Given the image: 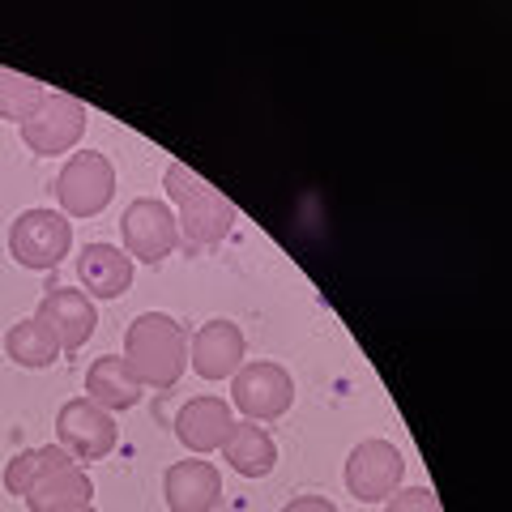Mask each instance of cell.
<instances>
[{"label":"cell","instance_id":"8","mask_svg":"<svg viewBox=\"0 0 512 512\" xmlns=\"http://www.w3.org/2000/svg\"><path fill=\"white\" fill-rule=\"evenodd\" d=\"M120 235H124V252L133 256V261H146V265H163L167 256L180 248L175 214L154 197L128 201V210L120 218Z\"/></svg>","mask_w":512,"mask_h":512},{"label":"cell","instance_id":"11","mask_svg":"<svg viewBox=\"0 0 512 512\" xmlns=\"http://www.w3.org/2000/svg\"><path fill=\"white\" fill-rule=\"evenodd\" d=\"M188 363L201 380H227L244 367V329L235 320H205L188 346Z\"/></svg>","mask_w":512,"mask_h":512},{"label":"cell","instance_id":"18","mask_svg":"<svg viewBox=\"0 0 512 512\" xmlns=\"http://www.w3.org/2000/svg\"><path fill=\"white\" fill-rule=\"evenodd\" d=\"M64 466H77V461L64 453L60 444H43V448H22L18 457L5 466V491L9 495H22L26 500V491L39 483V478H47V474H56V470H64Z\"/></svg>","mask_w":512,"mask_h":512},{"label":"cell","instance_id":"4","mask_svg":"<svg viewBox=\"0 0 512 512\" xmlns=\"http://www.w3.org/2000/svg\"><path fill=\"white\" fill-rule=\"evenodd\" d=\"M231 402L248 423H274L295 406V380L282 363L252 359L231 376Z\"/></svg>","mask_w":512,"mask_h":512},{"label":"cell","instance_id":"6","mask_svg":"<svg viewBox=\"0 0 512 512\" xmlns=\"http://www.w3.org/2000/svg\"><path fill=\"white\" fill-rule=\"evenodd\" d=\"M406 478V457L402 448L389 440H363L350 448L346 457V491L363 504H380L402 487Z\"/></svg>","mask_w":512,"mask_h":512},{"label":"cell","instance_id":"3","mask_svg":"<svg viewBox=\"0 0 512 512\" xmlns=\"http://www.w3.org/2000/svg\"><path fill=\"white\" fill-rule=\"evenodd\" d=\"M111 197H116V167L99 150H82L56 175V201L64 218H94L103 214Z\"/></svg>","mask_w":512,"mask_h":512},{"label":"cell","instance_id":"5","mask_svg":"<svg viewBox=\"0 0 512 512\" xmlns=\"http://www.w3.org/2000/svg\"><path fill=\"white\" fill-rule=\"evenodd\" d=\"M73 248L69 218L56 210H26L9 227V256L26 269H56Z\"/></svg>","mask_w":512,"mask_h":512},{"label":"cell","instance_id":"21","mask_svg":"<svg viewBox=\"0 0 512 512\" xmlns=\"http://www.w3.org/2000/svg\"><path fill=\"white\" fill-rule=\"evenodd\" d=\"M384 512H444V508L431 487H397L389 495V504H384Z\"/></svg>","mask_w":512,"mask_h":512},{"label":"cell","instance_id":"20","mask_svg":"<svg viewBox=\"0 0 512 512\" xmlns=\"http://www.w3.org/2000/svg\"><path fill=\"white\" fill-rule=\"evenodd\" d=\"M47 99V86L18 69H0V120L26 124Z\"/></svg>","mask_w":512,"mask_h":512},{"label":"cell","instance_id":"12","mask_svg":"<svg viewBox=\"0 0 512 512\" xmlns=\"http://www.w3.org/2000/svg\"><path fill=\"white\" fill-rule=\"evenodd\" d=\"M163 495L171 512H210L222 504V474L214 461H175L163 474Z\"/></svg>","mask_w":512,"mask_h":512},{"label":"cell","instance_id":"9","mask_svg":"<svg viewBox=\"0 0 512 512\" xmlns=\"http://www.w3.org/2000/svg\"><path fill=\"white\" fill-rule=\"evenodd\" d=\"M82 137H86V107L69 99V94H47L43 107L22 124V141L39 158L69 154Z\"/></svg>","mask_w":512,"mask_h":512},{"label":"cell","instance_id":"13","mask_svg":"<svg viewBox=\"0 0 512 512\" xmlns=\"http://www.w3.org/2000/svg\"><path fill=\"white\" fill-rule=\"evenodd\" d=\"M231 423H235L231 402H222V397H192V402H184L180 414H175V436H180L188 453L205 457V453H214V448H222Z\"/></svg>","mask_w":512,"mask_h":512},{"label":"cell","instance_id":"7","mask_svg":"<svg viewBox=\"0 0 512 512\" xmlns=\"http://www.w3.org/2000/svg\"><path fill=\"white\" fill-rule=\"evenodd\" d=\"M56 436H60L64 453L82 466V461H103L111 448H116L120 427L103 406H94L90 397H73V402H64L56 414Z\"/></svg>","mask_w":512,"mask_h":512},{"label":"cell","instance_id":"14","mask_svg":"<svg viewBox=\"0 0 512 512\" xmlns=\"http://www.w3.org/2000/svg\"><path fill=\"white\" fill-rule=\"evenodd\" d=\"M77 278L86 299H120L133 286V256L116 244H86L77 256Z\"/></svg>","mask_w":512,"mask_h":512},{"label":"cell","instance_id":"10","mask_svg":"<svg viewBox=\"0 0 512 512\" xmlns=\"http://www.w3.org/2000/svg\"><path fill=\"white\" fill-rule=\"evenodd\" d=\"M35 320L52 333V342L60 350H82L94 338V325H99V312H94V299H86V291H73V286H52L39 308Z\"/></svg>","mask_w":512,"mask_h":512},{"label":"cell","instance_id":"19","mask_svg":"<svg viewBox=\"0 0 512 512\" xmlns=\"http://www.w3.org/2000/svg\"><path fill=\"white\" fill-rule=\"evenodd\" d=\"M5 355L18 367H52L60 359V346L52 342V333L30 316V320H18V325L5 333Z\"/></svg>","mask_w":512,"mask_h":512},{"label":"cell","instance_id":"15","mask_svg":"<svg viewBox=\"0 0 512 512\" xmlns=\"http://www.w3.org/2000/svg\"><path fill=\"white\" fill-rule=\"evenodd\" d=\"M222 457L231 461L235 474L265 478V474H274V466H278V444H274V436H269L265 427L239 419V423H231L227 440H222Z\"/></svg>","mask_w":512,"mask_h":512},{"label":"cell","instance_id":"1","mask_svg":"<svg viewBox=\"0 0 512 512\" xmlns=\"http://www.w3.org/2000/svg\"><path fill=\"white\" fill-rule=\"evenodd\" d=\"M124 363L141 389H175L188 367V333L167 312H141L124 333Z\"/></svg>","mask_w":512,"mask_h":512},{"label":"cell","instance_id":"17","mask_svg":"<svg viewBox=\"0 0 512 512\" xmlns=\"http://www.w3.org/2000/svg\"><path fill=\"white\" fill-rule=\"evenodd\" d=\"M94 483L82 466H64L56 474L39 478L35 487L26 491V508L30 512H56V508H73V504H90Z\"/></svg>","mask_w":512,"mask_h":512},{"label":"cell","instance_id":"2","mask_svg":"<svg viewBox=\"0 0 512 512\" xmlns=\"http://www.w3.org/2000/svg\"><path fill=\"white\" fill-rule=\"evenodd\" d=\"M163 188H167V197L180 205L175 227H180V244L188 252L214 248V244H222V239L231 235L235 205L222 197L214 184H205L197 171H188L184 163H171L167 175H163Z\"/></svg>","mask_w":512,"mask_h":512},{"label":"cell","instance_id":"22","mask_svg":"<svg viewBox=\"0 0 512 512\" xmlns=\"http://www.w3.org/2000/svg\"><path fill=\"white\" fill-rule=\"evenodd\" d=\"M282 512H338V504L325 500V495H299V500H291Z\"/></svg>","mask_w":512,"mask_h":512},{"label":"cell","instance_id":"23","mask_svg":"<svg viewBox=\"0 0 512 512\" xmlns=\"http://www.w3.org/2000/svg\"><path fill=\"white\" fill-rule=\"evenodd\" d=\"M56 512H94V504H73V508H56Z\"/></svg>","mask_w":512,"mask_h":512},{"label":"cell","instance_id":"16","mask_svg":"<svg viewBox=\"0 0 512 512\" xmlns=\"http://www.w3.org/2000/svg\"><path fill=\"white\" fill-rule=\"evenodd\" d=\"M86 397L94 406H103L107 414L133 410L141 402V380L128 372V363L120 355H103V359H94L86 372Z\"/></svg>","mask_w":512,"mask_h":512}]
</instances>
